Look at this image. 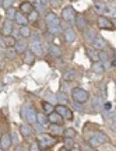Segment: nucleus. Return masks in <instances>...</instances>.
Wrapping results in <instances>:
<instances>
[{"instance_id":"nucleus-1","label":"nucleus","mask_w":116,"mask_h":151,"mask_svg":"<svg viewBox=\"0 0 116 151\" xmlns=\"http://www.w3.org/2000/svg\"><path fill=\"white\" fill-rule=\"evenodd\" d=\"M38 146H39V148H42V150H46V148H49V147H53L56 143H58V139L56 137H52V136L49 134H43V133H41V134L38 136Z\"/></svg>"},{"instance_id":"nucleus-2","label":"nucleus","mask_w":116,"mask_h":151,"mask_svg":"<svg viewBox=\"0 0 116 151\" xmlns=\"http://www.w3.org/2000/svg\"><path fill=\"white\" fill-rule=\"evenodd\" d=\"M21 116L24 119H27L30 123H35L37 122V112H35L34 106L30 105V104H25L21 108Z\"/></svg>"},{"instance_id":"nucleus-3","label":"nucleus","mask_w":116,"mask_h":151,"mask_svg":"<svg viewBox=\"0 0 116 151\" xmlns=\"http://www.w3.org/2000/svg\"><path fill=\"white\" fill-rule=\"evenodd\" d=\"M71 94H73V98L77 102H85L88 99V97H90V94L85 90H83V88H74Z\"/></svg>"},{"instance_id":"nucleus-4","label":"nucleus","mask_w":116,"mask_h":151,"mask_svg":"<svg viewBox=\"0 0 116 151\" xmlns=\"http://www.w3.org/2000/svg\"><path fill=\"white\" fill-rule=\"evenodd\" d=\"M45 22H46L48 27H60V20L58 18V16L53 13V11H49L45 17Z\"/></svg>"},{"instance_id":"nucleus-5","label":"nucleus","mask_w":116,"mask_h":151,"mask_svg":"<svg viewBox=\"0 0 116 151\" xmlns=\"http://www.w3.org/2000/svg\"><path fill=\"white\" fill-rule=\"evenodd\" d=\"M106 140H108V137L99 132V133H95L92 137H90V144L92 147H97L99 144H102V143H106Z\"/></svg>"},{"instance_id":"nucleus-6","label":"nucleus","mask_w":116,"mask_h":151,"mask_svg":"<svg viewBox=\"0 0 116 151\" xmlns=\"http://www.w3.org/2000/svg\"><path fill=\"white\" fill-rule=\"evenodd\" d=\"M62 17H63L64 21L67 22H74V18H76V11H74L73 7H64L63 11H62Z\"/></svg>"},{"instance_id":"nucleus-7","label":"nucleus","mask_w":116,"mask_h":151,"mask_svg":"<svg viewBox=\"0 0 116 151\" xmlns=\"http://www.w3.org/2000/svg\"><path fill=\"white\" fill-rule=\"evenodd\" d=\"M56 112H58L62 118L67 119V120H71V119H73V112H71L66 105H58V106H56Z\"/></svg>"},{"instance_id":"nucleus-8","label":"nucleus","mask_w":116,"mask_h":151,"mask_svg":"<svg viewBox=\"0 0 116 151\" xmlns=\"http://www.w3.org/2000/svg\"><path fill=\"white\" fill-rule=\"evenodd\" d=\"M98 27L101 29H113V22L108 20V17L99 16L98 17Z\"/></svg>"},{"instance_id":"nucleus-9","label":"nucleus","mask_w":116,"mask_h":151,"mask_svg":"<svg viewBox=\"0 0 116 151\" xmlns=\"http://www.w3.org/2000/svg\"><path fill=\"white\" fill-rule=\"evenodd\" d=\"M30 48H31V52L34 55H35V56H41V55L43 53V48H42V43H41V41H37V39H35V41H32L31 42V45H30Z\"/></svg>"},{"instance_id":"nucleus-10","label":"nucleus","mask_w":116,"mask_h":151,"mask_svg":"<svg viewBox=\"0 0 116 151\" xmlns=\"http://www.w3.org/2000/svg\"><path fill=\"white\" fill-rule=\"evenodd\" d=\"M11 136L9 134H1L0 136V150H9L11 146Z\"/></svg>"},{"instance_id":"nucleus-11","label":"nucleus","mask_w":116,"mask_h":151,"mask_svg":"<svg viewBox=\"0 0 116 151\" xmlns=\"http://www.w3.org/2000/svg\"><path fill=\"white\" fill-rule=\"evenodd\" d=\"M92 45H94V48L97 49V50H104V49L106 48V42L105 39H102V38H99L98 35L95 37V39L92 41Z\"/></svg>"},{"instance_id":"nucleus-12","label":"nucleus","mask_w":116,"mask_h":151,"mask_svg":"<svg viewBox=\"0 0 116 151\" xmlns=\"http://www.w3.org/2000/svg\"><path fill=\"white\" fill-rule=\"evenodd\" d=\"M85 53H87V56L92 62H99V55H98V50L95 48H87L85 49Z\"/></svg>"},{"instance_id":"nucleus-13","label":"nucleus","mask_w":116,"mask_h":151,"mask_svg":"<svg viewBox=\"0 0 116 151\" xmlns=\"http://www.w3.org/2000/svg\"><path fill=\"white\" fill-rule=\"evenodd\" d=\"M48 122L60 124L62 122H63V118H62V116H60L58 112H50V113H49V118H48Z\"/></svg>"},{"instance_id":"nucleus-14","label":"nucleus","mask_w":116,"mask_h":151,"mask_svg":"<svg viewBox=\"0 0 116 151\" xmlns=\"http://www.w3.org/2000/svg\"><path fill=\"white\" fill-rule=\"evenodd\" d=\"M32 10H34V6H32V3H30V1H22L21 6H20L21 14H30Z\"/></svg>"},{"instance_id":"nucleus-15","label":"nucleus","mask_w":116,"mask_h":151,"mask_svg":"<svg viewBox=\"0 0 116 151\" xmlns=\"http://www.w3.org/2000/svg\"><path fill=\"white\" fill-rule=\"evenodd\" d=\"M63 37H64V39H66V42H69V43H71V42L76 41V32H74L71 28H67V29L64 31Z\"/></svg>"},{"instance_id":"nucleus-16","label":"nucleus","mask_w":116,"mask_h":151,"mask_svg":"<svg viewBox=\"0 0 116 151\" xmlns=\"http://www.w3.org/2000/svg\"><path fill=\"white\" fill-rule=\"evenodd\" d=\"M11 32H13V24H11V20H9V21L4 22V25L1 28V35H3V37H7V35H10Z\"/></svg>"},{"instance_id":"nucleus-17","label":"nucleus","mask_w":116,"mask_h":151,"mask_svg":"<svg viewBox=\"0 0 116 151\" xmlns=\"http://www.w3.org/2000/svg\"><path fill=\"white\" fill-rule=\"evenodd\" d=\"M35 62V55L32 53L31 50H25L24 52V63L25 65H34Z\"/></svg>"},{"instance_id":"nucleus-18","label":"nucleus","mask_w":116,"mask_h":151,"mask_svg":"<svg viewBox=\"0 0 116 151\" xmlns=\"http://www.w3.org/2000/svg\"><path fill=\"white\" fill-rule=\"evenodd\" d=\"M49 53L52 55L53 58L59 59V58L62 56V49L59 48L58 45H50V46H49Z\"/></svg>"},{"instance_id":"nucleus-19","label":"nucleus","mask_w":116,"mask_h":151,"mask_svg":"<svg viewBox=\"0 0 116 151\" xmlns=\"http://www.w3.org/2000/svg\"><path fill=\"white\" fill-rule=\"evenodd\" d=\"M87 20H85V17L83 16H76V25H77V28H80V29H84V28H87Z\"/></svg>"},{"instance_id":"nucleus-20","label":"nucleus","mask_w":116,"mask_h":151,"mask_svg":"<svg viewBox=\"0 0 116 151\" xmlns=\"http://www.w3.org/2000/svg\"><path fill=\"white\" fill-rule=\"evenodd\" d=\"M94 9L97 10V13H99V14H105V13H108V6L104 4V3H101V1H97L94 4Z\"/></svg>"},{"instance_id":"nucleus-21","label":"nucleus","mask_w":116,"mask_h":151,"mask_svg":"<svg viewBox=\"0 0 116 151\" xmlns=\"http://www.w3.org/2000/svg\"><path fill=\"white\" fill-rule=\"evenodd\" d=\"M20 133H21L24 137L30 139L31 134H32V129L30 127V126H27V124H21V126H20Z\"/></svg>"},{"instance_id":"nucleus-22","label":"nucleus","mask_w":116,"mask_h":151,"mask_svg":"<svg viewBox=\"0 0 116 151\" xmlns=\"http://www.w3.org/2000/svg\"><path fill=\"white\" fill-rule=\"evenodd\" d=\"M76 77H77L76 71H74V70H69V71H66V73L63 74V80L64 81H73Z\"/></svg>"},{"instance_id":"nucleus-23","label":"nucleus","mask_w":116,"mask_h":151,"mask_svg":"<svg viewBox=\"0 0 116 151\" xmlns=\"http://www.w3.org/2000/svg\"><path fill=\"white\" fill-rule=\"evenodd\" d=\"M16 42H17V39L14 37H10V35L4 37V43L7 45V48H14Z\"/></svg>"},{"instance_id":"nucleus-24","label":"nucleus","mask_w":116,"mask_h":151,"mask_svg":"<svg viewBox=\"0 0 116 151\" xmlns=\"http://www.w3.org/2000/svg\"><path fill=\"white\" fill-rule=\"evenodd\" d=\"M20 35H21L22 38H30V35H31L30 27H28V25H21V28H20Z\"/></svg>"},{"instance_id":"nucleus-25","label":"nucleus","mask_w":116,"mask_h":151,"mask_svg":"<svg viewBox=\"0 0 116 151\" xmlns=\"http://www.w3.org/2000/svg\"><path fill=\"white\" fill-rule=\"evenodd\" d=\"M16 52L17 53H24L27 50V43L25 42H16Z\"/></svg>"},{"instance_id":"nucleus-26","label":"nucleus","mask_w":116,"mask_h":151,"mask_svg":"<svg viewBox=\"0 0 116 151\" xmlns=\"http://www.w3.org/2000/svg\"><path fill=\"white\" fill-rule=\"evenodd\" d=\"M42 108H43V112L45 113H50V112H53V105L50 102H48V101H43L42 102Z\"/></svg>"},{"instance_id":"nucleus-27","label":"nucleus","mask_w":116,"mask_h":151,"mask_svg":"<svg viewBox=\"0 0 116 151\" xmlns=\"http://www.w3.org/2000/svg\"><path fill=\"white\" fill-rule=\"evenodd\" d=\"M37 20H38V10H35V9H34V10H32L31 13L28 14L27 21H28V22H35Z\"/></svg>"},{"instance_id":"nucleus-28","label":"nucleus","mask_w":116,"mask_h":151,"mask_svg":"<svg viewBox=\"0 0 116 151\" xmlns=\"http://www.w3.org/2000/svg\"><path fill=\"white\" fill-rule=\"evenodd\" d=\"M14 20H16L17 22H18V24H20V25H27V18L24 16H22L21 13H20V14H18V13H17L16 14V17H14Z\"/></svg>"},{"instance_id":"nucleus-29","label":"nucleus","mask_w":116,"mask_h":151,"mask_svg":"<svg viewBox=\"0 0 116 151\" xmlns=\"http://www.w3.org/2000/svg\"><path fill=\"white\" fill-rule=\"evenodd\" d=\"M6 16H7V18L9 20H14V17H16V14H17V10L16 9H13V7H9L7 10H6Z\"/></svg>"},{"instance_id":"nucleus-30","label":"nucleus","mask_w":116,"mask_h":151,"mask_svg":"<svg viewBox=\"0 0 116 151\" xmlns=\"http://www.w3.org/2000/svg\"><path fill=\"white\" fill-rule=\"evenodd\" d=\"M74 146V141L71 137H64V147H66V150H71Z\"/></svg>"},{"instance_id":"nucleus-31","label":"nucleus","mask_w":116,"mask_h":151,"mask_svg":"<svg viewBox=\"0 0 116 151\" xmlns=\"http://www.w3.org/2000/svg\"><path fill=\"white\" fill-rule=\"evenodd\" d=\"M37 122L41 124H46L48 123V118L43 113H37Z\"/></svg>"},{"instance_id":"nucleus-32","label":"nucleus","mask_w":116,"mask_h":151,"mask_svg":"<svg viewBox=\"0 0 116 151\" xmlns=\"http://www.w3.org/2000/svg\"><path fill=\"white\" fill-rule=\"evenodd\" d=\"M92 70H94L95 73H102V71H104V65L99 63V62H95V65L92 66Z\"/></svg>"},{"instance_id":"nucleus-33","label":"nucleus","mask_w":116,"mask_h":151,"mask_svg":"<svg viewBox=\"0 0 116 151\" xmlns=\"http://www.w3.org/2000/svg\"><path fill=\"white\" fill-rule=\"evenodd\" d=\"M95 37H97V34H95L94 31H91V29L85 32V39H87L88 42H92V41L95 39Z\"/></svg>"},{"instance_id":"nucleus-34","label":"nucleus","mask_w":116,"mask_h":151,"mask_svg":"<svg viewBox=\"0 0 116 151\" xmlns=\"http://www.w3.org/2000/svg\"><path fill=\"white\" fill-rule=\"evenodd\" d=\"M63 133L64 137H71V139H74V136H76V130L74 129H66L64 132H62Z\"/></svg>"},{"instance_id":"nucleus-35","label":"nucleus","mask_w":116,"mask_h":151,"mask_svg":"<svg viewBox=\"0 0 116 151\" xmlns=\"http://www.w3.org/2000/svg\"><path fill=\"white\" fill-rule=\"evenodd\" d=\"M56 99H58L60 104H63V105L67 104V97H66V94H63V92H60L58 97H56Z\"/></svg>"},{"instance_id":"nucleus-36","label":"nucleus","mask_w":116,"mask_h":151,"mask_svg":"<svg viewBox=\"0 0 116 151\" xmlns=\"http://www.w3.org/2000/svg\"><path fill=\"white\" fill-rule=\"evenodd\" d=\"M50 132H52L53 134H60V133H62L63 130L59 127V124L55 123V124H52V126H50Z\"/></svg>"},{"instance_id":"nucleus-37","label":"nucleus","mask_w":116,"mask_h":151,"mask_svg":"<svg viewBox=\"0 0 116 151\" xmlns=\"http://www.w3.org/2000/svg\"><path fill=\"white\" fill-rule=\"evenodd\" d=\"M13 1H14V0H3V3H1V6L4 7V10H7L9 7H11V4H13Z\"/></svg>"},{"instance_id":"nucleus-38","label":"nucleus","mask_w":116,"mask_h":151,"mask_svg":"<svg viewBox=\"0 0 116 151\" xmlns=\"http://www.w3.org/2000/svg\"><path fill=\"white\" fill-rule=\"evenodd\" d=\"M98 55H99V62L102 60V62H105L106 63V60H108V55L104 52V50H101V52H98Z\"/></svg>"},{"instance_id":"nucleus-39","label":"nucleus","mask_w":116,"mask_h":151,"mask_svg":"<svg viewBox=\"0 0 116 151\" xmlns=\"http://www.w3.org/2000/svg\"><path fill=\"white\" fill-rule=\"evenodd\" d=\"M94 109H97V111L101 109V98H95L94 99Z\"/></svg>"},{"instance_id":"nucleus-40","label":"nucleus","mask_w":116,"mask_h":151,"mask_svg":"<svg viewBox=\"0 0 116 151\" xmlns=\"http://www.w3.org/2000/svg\"><path fill=\"white\" fill-rule=\"evenodd\" d=\"M30 150L31 151H38V150H41V148H39V146H38V143H34V144L30 147Z\"/></svg>"},{"instance_id":"nucleus-41","label":"nucleus","mask_w":116,"mask_h":151,"mask_svg":"<svg viewBox=\"0 0 116 151\" xmlns=\"http://www.w3.org/2000/svg\"><path fill=\"white\" fill-rule=\"evenodd\" d=\"M11 141H14V143H18V141H20L18 133H14V134H13V137H11Z\"/></svg>"},{"instance_id":"nucleus-42","label":"nucleus","mask_w":116,"mask_h":151,"mask_svg":"<svg viewBox=\"0 0 116 151\" xmlns=\"http://www.w3.org/2000/svg\"><path fill=\"white\" fill-rule=\"evenodd\" d=\"M74 108L77 109V111H83V105H81V102H77V101H76V104H74Z\"/></svg>"},{"instance_id":"nucleus-43","label":"nucleus","mask_w":116,"mask_h":151,"mask_svg":"<svg viewBox=\"0 0 116 151\" xmlns=\"http://www.w3.org/2000/svg\"><path fill=\"white\" fill-rule=\"evenodd\" d=\"M45 126H46V124H41V123H39V126H37L35 129H37V132H41V133H42L43 130H45Z\"/></svg>"},{"instance_id":"nucleus-44","label":"nucleus","mask_w":116,"mask_h":151,"mask_svg":"<svg viewBox=\"0 0 116 151\" xmlns=\"http://www.w3.org/2000/svg\"><path fill=\"white\" fill-rule=\"evenodd\" d=\"M104 108H105V111H111L112 104L111 102H105V104H104Z\"/></svg>"},{"instance_id":"nucleus-45","label":"nucleus","mask_w":116,"mask_h":151,"mask_svg":"<svg viewBox=\"0 0 116 151\" xmlns=\"http://www.w3.org/2000/svg\"><path fill=\"white\" fill-rule=\"evenodd\" d=\"M50 1H52L53 6H59V4H60V0H50Z\"/></svg>"},{"instance_id":"nucleus-46","label":"nucleus","mask_w":116,"mask_h":151,"mask_svg":"<svg viewBox=\"0 0 116 151\" xmlns=\"http://www.w3.org/2000/svg\"><path fill=\"white\" fill-rule=\"evenodd\" d=\"M38 1H39V3H42V4H49V0H38Z\"/></svg>"},{"instance_id":"nucleus-47","label":"nucleus","mask_w":116,"mask_h":151,"mask_svg":"<svg viewBox=\"0 0 116 151\" xmlns=\"http://www.w3.org/2000/svg\"><path fill=\"white\" fill-rule=\"evenodd\" d=\"M1 3H3V0H0V6H1Z\"/></svg>"},{"instance_id":"nucleus-48","label":"nucleus","mask_w":116,"mask_h":151,"mask_svg":"<svg viewBox=\"0 0 116 151\" xmlns=\"http://www.w3.org/2000/svg\"><path fill=\"white\" fill-rule=\"evenodd\" d=\"M0 136H1V130H0Z\"/></svg>"},{"instance_id":"nucleus-49","label":"nucleus","mask_w":116,"mask_h":151,"mask_svg":"<svg viewBox=\"0 0 116 151\" xmlns=\"http://www.w3.org/2000/svg\"><path fill=\"white\" fill-rule=\"evenodd\" d=\"M0 46H1V42H0Z\"/></svg>"}]
</instances>
